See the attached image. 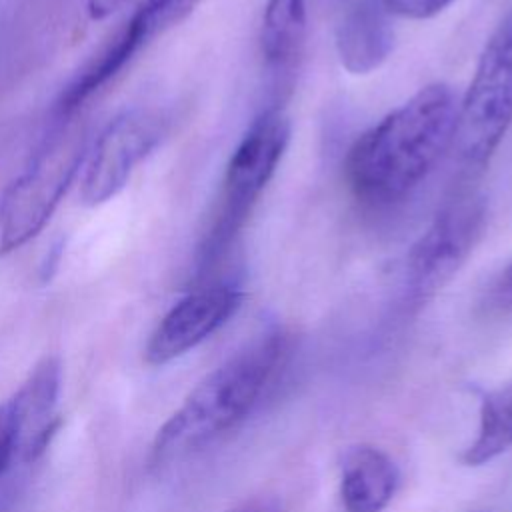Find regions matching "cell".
Wrapping results in <instances>:
<instances>
[{"label": "cell", "mask_w": 512, "mask_h": 512, "mask_svg": "<svg viewBox=\"0 0 512 512\" xmlns=\"http://www.w3.org/2000/svg\"><path fill=\"white\" fill-rule=\"evenodd\" d=\"M458 100L444 82L420 88L350 146L344 174L366 206L406 200L452 148Z\"/></svg>", "instance_id": "cell-1"}, {"label": "cell", "mask_w": 512, "mask_h": 512, "mask_svg": "<svg viewBox=\"0 0 512 512\" xmlns=\"http://www.w3.org/2000/svg\"><path fill=\"white\" fill-rule=\"evenodd\" d=\"M286 348V334L270 330L214 368L158 430L152 462L188 456L238 426L260 402Z\"/></svg>", "instance_id": "cell-2"}, {"label": "cell", "mask_w": 512, "mask_h": 512, "mask_svg": "<svg viewBox=\"0 0 512 512\" xmlns=\"http://www.w3.org/2000/svg\"><path fill=\"white\" fill-rule=\"evenodd\" d=\"M90 152L88 122L80 112L52 120L24 170L0 194V254L38 236Z\"/></svg>", "instance_id": "cell-3"}, {"label": "cell", "mask_w": 512, "mask_h": 512, "mask_svg": "<svg viewBox=\"0 0 512 512\" xmlns=\"http://www.w3.org/2000/svg\"><path fill=\"white\" fill-rule=\"evenodd\" d=\"M290 142V120L280 106L262 110L234 148L218 194L212 222L198 246L196 268L210 274L248 222Z\"/></svg>", "instance_id": "cell-4"}, {"label": "cell", "mask_w": 512, "mask_h": 512, "mask_svg": "<svg viewBox=\"0 0 512 512\" xmlns=\"http://www.w3.org/2000/svg\"><path fill=\"white\" fill-rule=\"evenodd\" d=\"M512 126V12L486 40L466 94L458 102L452 150L474 176L486 168Z\"/></svg>", "instance_id": "cell-5"}, {"label": "cell", "mask_w": 512, "mask_h": 512, "mask_svg": "<svg viewBox=\"0 0 512 512\" xmlns=\"http://www.w3.org/2000/svg\"><path fill=\"white\" fill-rule=\"evenodd\" d=\"M486 226V200L472 188L456 190L414 242L406 258V294L420 304L432 298L468 260Z\"/></svg>", "instance_id": "cell-6"}, {"label": "cell", "mask_w": 512, "mask_h": 512, "mask_svg": "<svg viewBox=\"0 0 512 512\" xmlns=\"http://www.w3.org/2000/svg\"><path fill=\"white\" fill-rule=\"evenodd\" d=\"M168 128L170 118L158 108H132L110 120L86 156L80 202L100 206L112 200L136 166L164 140Z\"/></svg>", "instance_id": "cell-7"}, {"label": "cell", "mask_w": 512, "mask_h": 512, "mask_svg": "<svg viewBox=\"0 0 512 512\" xmlns=\"http://www.w3.org/2000/svg\"><path fill=\"white\" fill-rule=\"evenodd\" d=\"M244 292L230 280H210L182 296L150 334L144 358L160 366L186 354L224 326L240 308Z\"/></svg>", "instance_id": "cell-8"}, {"label": "cell", "mask_w": 512, "mask_h": 512, "mask_svg": "<svg viewBox=\"0 0 512 512\" xmlns=\"http://www.w3.org/2000/svg\"><path fill=\"white\" fill-rule=\"evenodd\" d=\"M394 460L376 446H352L342 460L340 496L348 512H382L398 488Z\"/></svg>", "instance_id": "cell-9"}, {"label": "cell", "mask_w": 512, "mask_h": 512, "mask_svg": "<svg viewBox=\"0 0 512 512\" xmlns=\"http://www.w3.org/2000/svg\"><path fill=\"white\" fill-rule=\"evenodd\" d=\"M62 368L60 360L54 356L42 358L22 388L12 396L20 420V442H24V456L36 458L50 442L56 424H52V414L60 394Z\"/></svg>", "instance_id": "cell-10"}, {"label": "cell", "mask_w": 512, "mask_h": 512, "mask_svg": "<svg viewBox=\"0 0 512 512\" xmlns=\"http://www.w3.org/2000/svg\"><path fill=\"white\" fill-rule=\"evenodd\" d=\"M306 0H266L260 24V54L270 74L288 76L306 42Z\"/></svg>", "instance_id": "cell-11"}, {"label": "cell", "mask_w": 512, "mask_h": 512, "mask_svg": "<svg viewBox=\"0 0 512 512\" xmlns=\"http://www.w3.org/2000/svg\"><path fill=\"white\" fill-rule=\"evenodd\" d=\"M382 12L372 4H362L340 24L338 52L342 64L350 72H368L376 68L390 52L392 32Z\"/></svg>", "instance_id": "cell-12"}, {"label": "cell", "mask_w": 512, "mask_h": 512, "mask_svg": "<svg viewBox=\"0 0 512 512\" xmlns=\"http://www.w3.org/2000/svg\"><path fill=\"white\" fill-rule=\"evenodd\" d=\"M512 448V384L482 394L480 424L472 444L462 452L468 466L486 464Z\"/></svg>", "instance_id": "cell-13"}, {"label": "cell", "mask_w": 512, "mask_h": 512, "mask_svg": "<svg viewBox=\"0 0 512 512\" xmlns=\"http://www.w3.org/2000/svg\"><path fill=\"white\" fill-rule=\"evenodd\" d=\"M202 2L204 0H140L124 28L142 50L158 36L182 24Z\"/></svg>", "instance_id": "cell-14"}, {"label": "cell", "mask_w": 512, "mask_h": 512, "mask_svg": "<svg viewBox=\"0 0 512 512\" xmlns=\"http://www.w3.org/2000/svg\"><path fill=\"white\" fill-rule=\"evenodd\" d=\"M20 444V420L14 398L0 404V476L10 466Z\"/></svg>", "instance_id": "cell-15"}, {"label": "cell", "mask_w": 512, "mask_h": 512, "mask_svg": "<svg viewBox=\"0 0 512 512\" xmlns=\"http://www.w3.org/2000/svg\"><path fill=\"white\" fill-rule=\"evenodd\" d=\"M454 0H380L388 14L408 20H428L446 10Z\"/></svg>", "instance_id": "cell-16"}, {"label": "cell", "mask_w": 512, "mask_h": 512, "mask_svg": "<svg viewBox=\"0 0 512 512\" xmlns=\"http://www.w3.org/2000/svg\"><path fill=\"white\" fill-rule=\"evenodd\" d=\"M130 0H86V10L92 20H104L126 6Z\"/></svg>", "instance_id": "cell-17"}, {"label": "cell", "mask_w": 512, "mask_h": 512, "mask_svg": "<svg viewBox=\"0 0 512 512\" xmlns=\"http://www.w3.org/2000/svg\"><path fill=\"white\" fill-rule=\"evenodd\" d=\"M498 294L502 300H512V262L508 264V268L504 270L500 284H498Z\"/></svg>", "instance_id": "cell-18"}, {"label": "cell", "mask_w": 512, "mask_h": 512, "mask_svg": "<svg viewBox=\"0 0 512 512\" xmlns=\"http://www.w3.org/2000/svg\"><path fill=\"white\" fill-rule=\"evenodd\" d=\"M238 512H276V508L272 504H268V502H250V504H246Z\"/></svg>", "instance_id": "cell-19"}]
</instances>
